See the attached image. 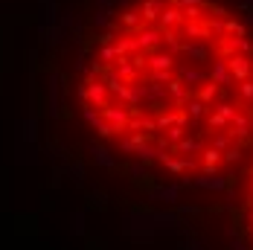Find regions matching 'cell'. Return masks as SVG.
<instances>
[{
    "label": "cell",
    "instance_id": "cell-1",
    "mask_svg": "<svg viewBox=\"0 0 253 250\" xmlns=\"http://www.w3.org/2000/svg\"><path fill=\"white\" fill-rule=\"evenodd\" d=\"M76 84L102 140L169 175L212 180L253 134L233 55H253L251 26L215 0H137L102 21Z\"/></svg>",
    "mask_w": 253,
    "mask_h": 250
}]
</instances>
